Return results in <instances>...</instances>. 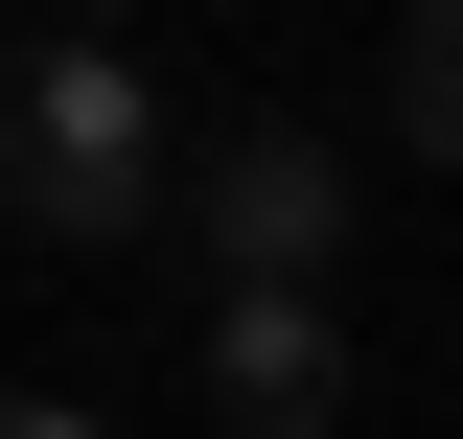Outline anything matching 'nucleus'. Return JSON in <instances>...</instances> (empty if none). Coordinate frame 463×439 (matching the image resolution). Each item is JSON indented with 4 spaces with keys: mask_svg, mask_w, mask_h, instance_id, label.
<instances>
[{
    "mask_svg": "<svg viewBox=\"0 0 463 439\" xmlns=\"http://www.w3.org/2000/svg\"><path fill=\"white\" fill-rule=\"evenodd\" d=\"M0 209H24V255H139V231H185L163 70L93 47V23H47V47L0 70Z\"/></svg>",
    "mask_w": 463,
    "mask_h": 439,
    "instance_id": "obj_1",
    "label": "nucleus"
},
{
    "mask_svg": "<svg viewBox=\"0 0 463 439\" xmlns=\"http://www.w3.org/2000/svg\"><path fill=\"white\" fill-rule=\"evenodd\" d=\"M185 255H209V277H325V255H347V163L301 139V116L185 139Z\"/></svg>",
    "mask_w": 463,
    "mask_h": 439,
    "instance_id": "obj_2",
    "label": "nucleus"
},
{
    "mask_svg": "<svg viewBox=\"0 0 463 439\" xmlns=\"http://www.w3.org/2000/svg\"><path fill=\"white\" fill-rule=\"evenodd\" d=\"M209 416H232V439H325V416H347L325 277H232V301H209Z\"/></svg>",
    "mask_w": 463,
    "mask_h": 439,
    "instance_id": "obj_3",
    "label": "nucleus"
},
{
    "mask_svg": "<svg viewBox=\"0 0 463 439\" xmlns=\"http://www.w3.org/2000/svg\"><path fill=\"white\" fill-rule=\"evenodd\" d=\"M394 139L463 163V0H394Z\"/></svg>",
    "mask_w": 463,
    "mask_h": 439,
    "instance_id": "obj_4",
    "label": "nucleus"
},
{
    "mask_svg": "<svg viewBox=\"0 0 463 439\" xmlns=\"http://www.w3.org/2000/svg\"><path fill=\"white\" fill-rule=\"evenodd\" d=\"M0 439H116V416H70V393H24V416H0Z\"/></svg>",
    "mask_w": 463,
    "mask_h": 439,
    "instance_id": "obj_5",
    "label": "nucleus"
},
{
    "mask_svg": "<svg viewBox=\"0 0 463 439\" xmlns=\"http://www.w3.org/2000/svg\"><path fill=\"white\" fill-rule=\"evenodd\" d=\"M47 23H93V47H139V0H47Z\"/></svg>",
    "mask_w": 463,
    "mask_h": 439,
    "instance_id": "obj_6",
    "label": "nucleus"
}]
</instances>
